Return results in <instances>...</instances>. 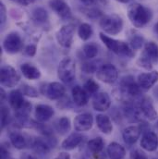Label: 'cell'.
<instances>
[{
	"label": "cell",
	"instance_id": "1",
	"mask_svg": "<svg viewBox=\"0 0 158 159\" xmlns=\"http://www.w3.org/2000/svg\"><path fill=\"white\" fill-rule=\"evenodd\" d=\"M128 17L135 28H143L153 19V11L140 3H133L128 7Z\"/></svg>",
	"mask_w": 158,
	"mask_h": 159
},
{
	"label": "cell",
	"instance_id": "2",
	"mask_svg": "<svg viewBox=\"0 0 158 159\" xmlns=\"http://www.w3.org/2000/svg\"><path fill=\"white\" fill-rule=\"evenodd\" d=\"M119 95L126 103H131L132 100L138 98L141 95L142 89L137 81L131 75L124 76L120 80L119 84Z\"/></svg>",
	"mask_w": 158,
	"mask_h": 159
},
{
	"label": "cell",
	"instance_id": "3",
	"mask_svg": "<svg viewBox=\"0 0 158 159\" xmlns=\"http://www.w3.org/2000/svg\"><path fill=\"white\" fill-rule=\"evenodd\" d=\"M99 35L101 41L105 43L107 49L113 52L114 54L118 55L119 57H129V58H131L135 56V52L131 48L129 43L124 41L111 38L108 35H106L104 33H100Z\"/></svg>",
	"mask_w": 158,
	"mask_h": 159
},
{
	"label": "cell",
	"instance_id": "4",
	"mask_svg": "<svg viewBox=\"0 0 158 159\" xmlns=\"http://www.w3.org/2000/svg\"><path fill=\"white\" fill-rule=\"evenodd\" d=\"M158 61V44L155 42L145 43L143 50L137 61V64L145 70H151Z\"/></svg>",
	"mask_w": 158,
	"mask_h": 159
},
{
	"label": "cell",
	"instance_id": "5",
	"mask_svg": "<svg viewBox=\"0 0 158 159\" xmlns=\"http://www.w3.org/2000/svg\"><path fill=\"white\" fill-rule=\"evenodd\" d=\"M99 26L105 32V34L117 35L123 30L124 21L123 19L118 14L105 15L100 19Z\"/></svg>",
	"mask_w": 158,
	"mask_h": 159
},
{
	"label": "cell",
	"instance_id": "6",
	"mask_svg": "<svg viewBox=\"0 0 158 159\" xmlns=\"http://www.w3.org/2000/svg\"><path fill=\"white\" fill-rule=\"evenodd\" d=\"M57 76L64 83L72 82L76 77V63L70 57H64L57 68Z\"/></svg>",
	"mask_w": 158,
	"mask_h": 159
},
{
	"label": "cell",
	"instance_id": "7",
	"mask_svg": "<svg viewBox=\"0 0 158 159\" xmlns=\"http://www.w3.org/2000/svg\"><path fill=\"white\" fill-rule=\"evenodd\" d=\"M76 27L74 24L69 23L63 25L56 34V39L58 44L64 48H70L73 43L74 35H75Z\"/></svg>",
	"mask_w": 158,
	"mask_h": 159
},
{
	"label": "cell",
	"instance_id": "8",
	"mask_svg": "<svg viewBox=\"0 0 158 159\" xmlns=\"http://www.w3.org/2000/svg\"><path fill=\"white\" fill-rule=\"evenodd\" d=\"M20 76L13 67L9 65H6L1 68L0 82L3 87L13 88L20 82Z\"/></svg>",
	"mask_w": 158,
	"mask_h": 159
},
{
	"label": "cell",
	"instance_id": "9",
	"mask_svg": "<svg viewBox=\"0 0 158 159\" xmlns=\"http://www.w3.org/2000/svg\"><path fill=\"white\" fill-rule=\"evenodd\" d=\"M3 48L7 54H16L22 50L23 41L19 33L12 32L3 40Z\"/></svg>",
	"mask_w": 158,
	"mask_h": 159
},
{
	"label": "cell",
	"instance_id": "10",
	"mask_svg": "<svg viewBox=\"0 0 158 159\" xmlns=\"http://www.w3.org/2000/svg\"><path fill=\"white\" fill-rule=\"evenodd\" d=\"M41 92L50 100H58L65 95L66 88L62 83L54 81L50 83H44L43 86L41 87Z\"/></svg>",
	"mask_w": 158,
	"mask_h": 159
},
{
	"label": "cell",
	"instance_id": "11",
	"mask_svg": "<svg viewBox=\"0 0 158 159\" xmlns=\"http://www.w3.org/2000/svg\"><path fill=\"white\" fill-rule=\"evenodd\" d=\"M97 79L105 83L112 84L117 81L119 78V71L118 69L110 63L104 64L100 68H98L96 71Z\"/></svg>",
	"mask_w": 158,
	"mask_h": 159
},
{
	"label": "cell",
	"instance_id": "12",
	"mask_svg": "<svg viewBox=\"0 0 158 159\" xmlns=\"http://www.w3.org/2000/svg\"><path fill=\"white\" fill-rule=\"evenodd\" d=\"M49 6L52 10L63 20H69L72 18V12L70 6L64 0H51Z\"/></svg>",
	"mask_w": 158,
	"mask_h": 159
},
{
	"label": "cell",
	"instance_id": "13",
	"mask_svg": "<svg viewBox=\"0 0 158 159\" xmlns=\"http://www.w3.org/2000/svg\"><path fill=\"white\" fill-rule=\"evenodd\" d=\"M93 107L94 110L99 112H105L111 107V99L107 93L98 92L93 96Z\"/></svg>",
	"mask_w": 158,
	"mask_h": 159
},
{
	"label": "cell",
	"instance_id": "14",
	"mask_svg": "<svg viewBox=\"0 0 158 159\" xmlns=\"http://www.w3.org/2000/svg\"><path fill=\"white\" fill-rule=\"evenodd\" d=\"M158 81V71L153 70L149 72L141 73L138 76L137 82L142 90L148 91L150 90Z\"/></svg>",
	"mask_w": 158,
	"mask_h": 159
},
{
	"label": "cell",
	"instance_id": "15",
	"mask_svg": "<svg viewBox=\"0 0 158 159\" xmlns=\"http://www.w3.org/2000/svg\"><path fill=\"white\" fill-rule=\"evenodd\" d=\"M139 107L141 110V113L150 121H154L157 119V112L154 107V104L152 100L148 97H142L140 100Z\"/></svg>",
	"mask_w": 158,
	"mask_h": 159
},
{
	"label": "cell",
	"instance_id": "16",
	"mask_svg": "<svg viewBox=\"0 0 158 159\" xmlns=\"http://www.w3.org/2000/svg\"><path fill=\"white\" fill-rule=\"evenodd\" d=\"M141 146L148 152H154L158 148V137L156 132L147 130L143 133L141 140Z\"/></svg>",
	"mask_w": 158,
	"mask_h": 159
},
{
	"label": "cell",
	"instance_id": "17",
	"mask_svg": "<svg viewBox=\"0 0 158 159\" xmlns=\"http://www.w3.org/2000/svg\"><path fill=\"white\" fill-rule=\"evenodd\" d=\"M93 125V118L90 113H83L78 115L74 119V129L76 131H87L92 129Z\"/></svg>",
	"mask_w": 158,
	"mask_h": 159
},
{
	"label": "cell",
	"instance_id": "18",
	"mask_svg": "<svg viewBox=\"0 0 158 159\" xmlns=\"http://www.w3.org/2000/svg\"><path fill=\"white\" fill-rule=\"evenodd\" d=\"M142 133V129L139 126H129L126 129H124L122 136L124 139V142L128 145H133L138 139L140 138Z\"/></svg>",
	"mask_w": 158,
	"mask_h": 159
},
{
	"label": "cell",
	"instance_id": "19",
	"mask_svg": "<svg viewBox=\"0 0 158 159\" xmlns=\"http://www.w3.org/2000/svg\"><path fill=\"white\" fill-rule=\"evenodd\" d=\"M7 98H8L9 106L11 107V108H13L16 111L21 109L24 107V105L26 104V102H27V101H25L24 94L22 93V92L20 90H13V91H11L9 93Z\"/></svg>",
	"mask_w": 158,
	"mask_h": 159
},
{
	"label": "cell",
	"instance_id": "20",
	"mask_svg": "<svg viewBox=\"0 0 158 159\" xmlns=\"http://www.w3.org/2000/svg\"><path fill=\"white\" fill-rule=\"evenodd\" d=\"M55 114L54 108L48 105H43L41 104L36 106L35 107V119L39 122H46L51 119Z\"/></svg>",
	"mask_w": 158,
	"mask_h": 159
},
{
	"label": "cell",
	"instance_id": "21",
	"mask_svg": "<svg viewBox=\"0 0 158 159\" xmlns=\"http://www.w3.org/2000/svg\"><path fill=\"white\" fill-rule=\"evenodd\" d=\"M71 94L74 103L79 107H83L87 105L89 102V93L86 92L84 88H82L79 85H76L72 88Z\"/></svg>",
	"mask_w": 158,
	"mask_h": 159
},
{
	"label": "cell",
	"instance_id": "22",
	"mask_svg": "<svg viewBox=\"0 0 158 159\" xmlns=\"http://www.w3.org/2000/svg\"><path fill=\"white\" fill-rule=\"evenodd\" d=\"M83 140V136L78 132H73L70 134L61 143V147L64 150L70 151L78 147Z\"/></svg>",
	"mask_w": 158,
	"mask_h": 159
},
{
	"label": "cell",
	"instance_id": "23",
	"mask_svg": "<svg viewBox=\"0 0 158 159\" xmlns=\"http://www.w3.org/2000/svg\"><path fill=\"white\" fill-rule=\"evenodd\" d=\"M106 153L110 159H124L126 157L125 148L116 142L109 143L106 149Z\"/></svg>",
	"mask_w": 158,
	"mask_h": 159
},
{
	"label": "cell",
	"instance_id": "24",
	"mask_svg": "<svg viewBox=\"0 0 158 159\" xmlns=\"http://www.w3.org/2000/svg\"><path fill=\"white\" fill-rule=\"evenodd\" d=\"M96 124L100 131L105 134H110L113 130V125L110 118L105 114H98L96 116Z\"/></svg>",
	"mask_w": 158,
	"mask_h": 159
},
{
	"label": "cell",
	"instance_id": "25",
	"mask_svg": "<svg viewBox=\"0 0 158 159\" xmlns=\"http://www.w3.org/2000/svg\"><path fill=\"white\" fill-rule=\"evenodd\" d=\"M20 70L22 75L28 80H35L41 78V71L35 66L30 63H23L20 66Z\"/></svg>",
	"mask_w": 158,
	"mask_h": 159
},
{
	"label": "cell",
	"instance_id": "26",
	"mask_svg": "<svg viewBox=\"0 0 158 159\" xmlns=\"http://www.w3.org/2000/svg\"><path fill=\"white\" fill-rule=\"evenodd\" d=\"M9 141L11 144L18 150H22L27 146V140L19 131H12L9 134Z\"/></svg>",
	"mask_w": 158,
	"mask_h": 159
},
{
	"label": "cell",
	"instance_id": "27",
	"mask_svg": "<svg viewBox=\"0 0 158 159\" xmlns=\"http://www.w3.org/2000/svg\"><path fill=\"white\" fill-rule=\"evenodd\" d=\"M124 114L125 117L131 122L137 121L140 119L141 110L139 106H135L132 103H127V105L124 107Z\"/></svg>",
	"mask_w": 158,
	"mask_h": 159
},
{
	"label": "cell",
	"instance_id": "28",
	"mask_svg": "<svg viewBox=\"0 0 158 159\" xmlns=\"http://www.w3.org/2000/svg\"><path fill=\"white\" fill-rule=\"evenodd\" d=\"M54 127H55V129L60 135H65L70 130V128H71L70 119L67 117H62L54 123Z\"/></svg>",
	"mask_w": 158,
	"mask_h": 159
},
{
	"label": "cell",
	"instance_id": "29",
	"mask_svg": "<svg viewBox=\"0 0 158 159\" xmlns=\"http://www.w3.org/2000/svg\"><path fill=\"white\" fill-rule=\"evenodd\" d=\"M33 20L37 24H45L48 21L49 16L45 8L42 7H37L33 10Z\"/></svg>",
	"mask_w": 158,
	"mask_h": 159
},
{
	"label": "cell",
	"instance_id": "30",
	"mask_svg": "<svg viewBox=\"0 0 158 159\" xmlns=\"http://www.w3.org/2000/svg\"><path fill=\"white\" fill-rule=\"evenodd\" d=\"M87 146H88V149L92 153L99 154L103 150V148L105 146V142L101 137H96V138H93V139L90 140L87 143Z\"/></svg>",
	"mask_w": 158,
	"mask_h": 159
},
{
	"label": "cell",
	"instance_id": "31",
	"mask_svg": "<svg viewBox=\"0 0 158 159\" xmlns=\"http://www.w3.org/2000/svg\"><path fill=\"white\" fill-rule=\"evenodd\" d=\"M82 52H83L84 56L87 58L92 59V58H94L98 55V53H99V47L94 43H85L83 45Z\"/></svg>",
	"mask_w": 158,
	"mask_h": 159
},
{
	"label": "cell",
	"instance_id": "32",
	"mask_svg": "<svg viewBox=\"0 0 158 159\" xmlns=\"http://www.w3.org/2000/svg\"><path fill=\"white\" fill-rule=\"evenodd\" d=\"M145 44V40L144 37L138 34V33H133L129 36V45L133 50H140L142 46Z\"/></svg>",
	"mask_w": 158,
	"mask_h": 159
},
{
	"label": "cell",
	"instance_id": "33",
	"mask_svg": "<svg viewBox=\"0 0 158 159\" xmlns=\"http://www.w3.org/2000/svg\"><path fill=\"white\" fill-rule=\"evenodd\" d=\"M33 148L36 153H39L41 155H46L50 151V146L47 143V142L41 138H36L34 140L33 143Z\"/></svg>",
	"mask_w": 158,
	"mask_h": 159
},
{
	"label": "cell",
	"instance_id": "34",
	"mask_svg": "<svg viewBox=\"0 0 158 159\" xmlns=\"http://www.w3.org/2000/svg\"><path fill=\"white\" fill-rule=\"evenodd\" d=\"M93 34V28L89 23H81L78 28V35L82 41H87L90 39Z\"/></svg>",
	"mask_w": 158,
	"mask_h": 159
},
{
	"label": "cell",
	"instance_id": "35",
	"mask_svg": "<svg viewBox=\"0 0 158 159\" xmlns=\"http://www.w3.org/2000/svg\"><path fill=\"white\" fill-rule=\"evenodd\" d=\"M84 89L86 90V92L88 93L95 94L96 93H98L99 84L93 79H89L88 80H86L85 83H84Z\"/></svg>",
	"mask_w": 158,
	"mask_h": 159
},
{
	"label": "cell",
	"instance_id": "36",
	"mask_svg": "<svg viewBox=\"0 0 158 159\" xmlns=\"http://www.w3.org/2000/svg\"><path fill=\"white\" fill-rule=\"evenodd\" d=\"M20 91L22 92V93L24 95H27L29 97H38L39 96V93L38 91L33 87V86H30V85H27V84H22L21 85V88H20Z\"/></svg>",
	"mask_w": 158,
	"mask_h": 159
},
{
	"label": "cell",
	"instance_id": "37",
	"mask_svg": "<svg viewBox=\"0 0 158 159\" xmlns=\"http://www.w3.org/2000/svg\"><path fill=\"white\" fill-rule=\"evenodd\" d=\"M85 15L92 20H96V19H101L103 17V12L96 7H91L85 11Z\"/></svg>",
	"mask_w": 158,
	"mask_h": 159
},
{
	"label": "cell",
	"instance_id": "38",
	"mask_svg": "<svg viewBox=\"0 0 158 159\" xmlns=\"http://www.w3.org/2000/svg\"><path fill=\"white\" fill-rule=\"evenodd\" d=\"M97 66L95 65L94 62H91V61H87V62H83L81 64V70L84 73L90 74V73H93L97 71Z\"/></svg>",
	"mask_w": 158,
	"mask_h": 159
},
{
	"label": "cell",
	"instance_id": "39",
	"mask_svg": "<svg viewBox=\"0 0 158 159\" xmlns=\"http://www.w3.org/2000/svg\"><path fill=\"white\" fill-rule=\"evenodd\" d=\"M9 110L6 106L1 107V128L4 129L9 121Z\"/></svg>",
	"mask_w": 158,
	"mask_h": 159
},
{
	"label": "cell",
	"instance_id": "40",
	"mask_svg": "<svg viewBox=\"0 0 158 159\" xmlns=\"http://www.w3.org/2000/svg\"><path fill=\"white\" fill-rule=\"evenodd\" d=\"M7 8L5 7V5L3 3L0 4V24H1V27L3 28L4 25L6 24L7 22Z\"/></svg>",
	"mask_w": 158,
	"mask_h": 159
},
{
	"label": "cell",
	"instance_id": "41",
	"mask_svg": "<svg viewBox=\"0 0 158 159\" xmlns=\"http://www.w3.org/2000/svg\"><path fill=\"white\" fill-rule=\"evenodd\" d=\"M36 50H37V46L35 44H28L25 48H24V54L30 57H33L35 56L36 54Z\"/></svg>",
	"mask_w": 158,
	"mask_h": 159
},
{
	"label": "cell",
	"instance_id": "42",
	"mask_svg": "<svg viewBox=\"0 0 158 159\" xmlns=\"http://www.w3.org/2000/svg\"><path fill=\"white\" fill-rule=\"evenodd\" d=\"M130 159H148V157L144 152L141 151L140 149H136L131 152Z\"/></svg>",
	"mask_w": 158,
	"mask_h": 159
},
{
	"label": "cell",
	"instance_id": "43",
	"mask_svg": "<svg viewBox=\"0 0 158 159\" xmlns=\"http://www.w3.org/2000/svg\"><path fill=\"white\" fill-rule=\"evenodd\" d=\"M0 159H12L8 150L5 146H1V151H0Z\"/></svg>",
	"mask_w": 158,
	"mask_h": 159
},
{
	"label": "cell",
	"instance_id": "44",
	"mask_svg": "<svg viewBox=\"0 0 158 159\" xmlns=\"http://www.w3.org/2000/svg\"><path fill=\"white\" fill-rule=\"evenodd\" d=\"M80 2L85 5L86 7H93L96 4H98V0H80Z\"/></svg>",
	"mask_w": 158,
	"mask_h": 159
},
{
	"label": "cell",
	"instance_id": "45",
	"mask_svg": "<svg viewBox=\"0 0 158 159\" xmlns=\"http://www.w3.org/2000/svg\"><path fill=\"white\" fill-rule=\"evenodd\" d=\"M54 159H71V157H70V154H68L66 152H61Z\"/></svg>",
	"mask_w": 158,
	"mask_h": 159
},
{
	"label": "cell",
	"instance_id": "46",
	"mask_svg": "<svg viewBox=\"0 0 158 159\" xmlns=\"http://www.w3.org/2000/svg\"><path fill=\"white\" fill-rule=\"evenodd\" d=\"M20 159H36V157L31 154H28V153H25L23 154L21 157H20Z\"/></svg>",
	"mask_w": 158,
	"mask_h": 159
},
{
	"label": "cell",
	"instance_id": "47",
	"mask_svg": "<svg viewBox=\"0 0 158 159\" xmlns=\"http://www.w3.org/2000/svg\"><path fill=\"white\" fill-rule=\"evenodd\" d=\"M109 1H110V0H98L99 4H102V5H104V6L108 5V4H109Z\"/></svg>",
	"mask_w": 158,
	"mask_h": 159
},
{
	"label": "cell",
	"instance_id": "48",
	"mask_svg": "<svg viewBox=\"0 0 158 159\" xmlns=\"http://www.w3.org/2000/svg\"><path fill=\"white\" fill-rule=\"evenodd\" d=\"M154 32L158 34V21L155 24V26H154Z\"/></svg>",
	"mask_w": 158,
	"mask_h": 159
},
{
	"label": "cell",
	"instance_id": "49",
	"mask_svg": "<svg viewBox=\"0 0 158 159\" xmlns=\"http://www.w3.org/2000/svg\"><path fill=\"white\" fill-rule=\"evenodd\" d=\"M118 2H119V3H122V4H127V3H129L130 0H117Z\"/></svg>",
	"mask_w": 158,
	"mask_h": 159
},
{
	"label": "cell",
	"instance_id": "50",
	"mask_svg": "<svg viewBox=\"0 0 158 159\" xmlns=\"http://www.w3.org/2000/svg\"><path fill=\"white\" fill-rule=\"evenodd\" d=\"M25 1H26V3H27V4L29 5L30 3H33V2H34L35 0H25Z\"/></svg>",
	"mask_w": 158,
	"mask_h": 159
},
{
	"label": "cell",
	"instance_id": "51",
	"mask_svg": "<svg viewBox=\"0 0 158 159\" xmlns=\"http://www.w3.org/2000/svg\"><path fill=\"white\" fill-rule=\"evenodd\" d=\"M156 129H158V119L156 120Z\"/></svg>",
	"mask_w": 158,
	"mask_h": 159
},
{
	"label": "cell",
	"instance_id": "52",
	"mask_svg": "<svg viewBox=\"0 0 158 159\" xmlns=\"http://www.w3.org/2000/svg\"><path fill=\"white\" fill-rule=\"evenodd\" d=\"M10 1H14V2H19V0H10Z\"/></svg>",
	"mask_w": 158,
	"mask_h": 159
},
{
	"label": "cell",
	"instance_id": "53",
	"mask_svg": "<svg viewBox=\"0 0 158 159\" xmlns=\"http://www.w3.org/2000/svg\"><path fill=\"white\" fill-rule=\"evenodd\" d=\"M154 159H158V158H154Z\"/></svg>",
	"mask_w": 158,
	"mask_h": 159
}]
</instances>
